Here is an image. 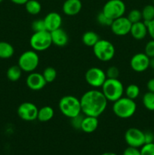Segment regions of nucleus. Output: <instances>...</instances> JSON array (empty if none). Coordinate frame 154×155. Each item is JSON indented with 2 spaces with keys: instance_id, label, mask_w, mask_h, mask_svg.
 I'll list each match as a JSON object with an SVG mask.
<instances>
[{
  "instance_id": "24",
  "label": "nucleus",
  "mask_w": 154,
  "mask_h": 155,
  "mask_svg": "<svg viewBox=\"0 0 154 155\" xmlns=\"http://www.w3.org/2000/svg\"><path fill=\"white\" fill-rule=\"evenodd\" d=\"M23 71L18 65H13L8 69L6 75L10 81L16 82L21 79Z\"/></svg>"
},
{
  "instance_id": "33",
  "label": "nucleus",
  "mask_w": 154,
  "mask_h": 155,
  "mask_svg": "<svg viewBox=\"0 0 154 155\" xmlns=\"http://www.w3.org/2000/svg\"><path fill=\"white\" fill-rule=\"evenodd\" d=\"M140 151L141 155H154V142L145 143L140 147Z\"/></svg>"
},
{
  "instance_id": "3",
  "label": "nucleus",
  "mask_w": 154,
  "mask_h": 155,
  "mask_svg": "<svg viewBox=\"0 0 154 155\" xmlns=\"http://www.w3.org/2000/svg\"><path fill=\"white\" fill-rule=\"evenodd\" d=\"M137 104L134 100L128 97H123L114 101L113 104V111L116 117L121 119H128L135 114Z\"/></svg>"
},
{
  "instance_id": "13",
  "label": "nucleus",
  "mask_w": 154,
  "mask_h": 155,
  "mask_svg": "<svg viewBox=\"0 0 154 155\" xmlns=\"http://www.w3.org/2000/svg\"><path fill=\"white\" fill-rule=\"evenodd\" d=\"M130 66L135 72H144L149 67V58L145 53H136L130 60Z\"/></svg>"
},
{
  "instance_id": "19",
  "label": "nucleus",
  "mask_w": 154,
  "mask_h": 155,
  "mask_svg": "<svg viewBox=\"0 0 154 155\" xmlns=\"http://www.w3.org/2000/svg\"><path fill=\"white\" fill-rule=\"evenodd\" d=\"M99 125L98 117L92 116H84L81 126V130L85 133H92L95 132Z\"/></svg>"
},
{
  "instance_id": "38",
  "label": "nucleus",
  "mask_w": 154,
  "mask_h": 155,
  "mask_svg": "<svg viewBox=\"0 0 154 155\" xmlns=\"http://www.w3.org/2000/svg\"><path fill=\"white\" fill-rule=\"evenodd\" d=\"M145 143H152L154 142V134L152 132L147 131L144 133Z\"/></svg>"
},
{
  "instance_id": "42",
  "label": "nucleus",
  "mask_w": 154,
  "mask_h": 155,
  "mask_svg": "<svg viewBox=\"0 0 154 155\" xmlns=\"http://www.w3.org/2000/svg\"><path fill=\"white\" fill-rule=\"evenodd\" d=\"M101 155H117V154L113 152H106V153H104V154H102Z\"/></svg>"
},
{
  "instance_id": "17",
  "label": "nucleus",
  "mask_w": 154,
  "mask_h": 155,
  "mask_svg": "<svg viewBox=\"0 0 154 155\" xmlns=\"http://www.w3.org/2000/svg\"><path fill=\"white\" fill-rule=\"evenodd\" d=\"M50 33H51L52 44H54V45L58 47H63L67 45L69 42V36L66 32L61 27Z\"/></svg>"
},
{
  "instance_id": "40",
  "label": "nucleus",
  "mask_w": 154,
  "mask_h": 155,
  "mask_svg": "<svg viewBox=\"0 0 154 155\" xmlns=\"http://www.w3.org/2000/svg\"><path fill=\"white\" fill-rule=\"evenodd\" d=\"M13 3L16 5H25L29 0H11Z\"/></svg>"
},
{
  "instance_id": "18",
  "label": "nucleus",
  "mask_w": 154,
  "mask_h": 155,
  "mask_svg": "<svg viewBox=\"0 0 154 155\" xmlns=\"http://www.w3.org/2000/svg\"><path fill=\"white\" fill-rule=\"evenodd\" d=\"M147 33V27H146V24L143 21L134 23L131 25L130 34L131 35V36L134 39L141 40V39H144L146 37Z\"/></svg>"
},
{
  "instance_id": "21",
  "label": "nucleus",
  "mask_w": 154,
  "mask_h": 155,
  "mask_svg": "<svg viewBox=\"0 0 154 155\" xmlns=\"http://www.w3.org/2000/svg\"><path fill=\"white\" fill-rule=\"evenodd\" d=\"M14 54V48L13 45L8 42H0V58L8 59Z\"/></svg>"
},
{
  "instance_id": "26",
  "label": "nucleus",
  "mask_w": 154,
  "mask_h": 155,
  "mask_svg": "<svg viewBox=\"0 0 154 155\" xmlns=\"http://www.w3.org/2000/svg\"><path fill=\"white\" fill-rule=\"evenodd\" d=\"M140 91L139 86L137 85L134 84V83L128 85L125 89V96L132 100L136 99L140 95Z\"/></svg>"
},
{
  "instance_id": "29",
  "label": "nucleus",
  "mask_w": 154,
  "mask_h": 155,
  "mask_svg": "<svg viewBox=\"0 0 154 155\" xmlns=\"http://www.w3.org/2000/svg\"><path fill=\"white\" fill-rule=\"evenodd\" d=\"M127 18L129 20L131 24L139 22L142 20V13L138 9H133L128 12Z\"/></svg>"
},
{
  "instance_id": "32",
  "label": "nucleus",
  "mask_w": 154,
  "mask_h": 155,
  "mask_svg": "<svg viewBox=\"0 0 154 155\" xmlns=\"http://www.w3.org/2000/svg\"><path fill=\"white\" fill-rule=\"evenodd\" d=\"M97 21H98V23L100 25L108 26V27H110V25L113 23V20H111L108 17L106 16L102 12H100L98 15V16H97Z\"/></svg>"
},
{
  "instance_id": "1",
  "label": "nucleus",
  "mask_w": 154,
  "mask_h": 155,
  "mask_svg": "<svg viewBox=\"0 0 154 155\" xmlns=\"http://www.w3.org/2000/svg\"><path fill=\"white\" fill-rule=\"evenodd\" d=\"M80 103L83 115L98 117L105 111L108 101L101 91L91 89L82 95Z\"/></svg>"
},
{
  "instance_id": "7",
  "label": "nucleus",
  "mask_w": 154,
  "mask_h": 155,
  "mask_svg": "<svg viewBox=\"0 0 154 155\" xmlns=\"http://www.w3.org/2000/svg\"><path fill=\"white\" fill-rule=\"evenodd\" d=\"M32 49L36 51H43L52 45L51 33L48 30L34 32L30 39Z\"/></svg>"
},
{
  "instance_id": "37",
  "label": "nucleus",
  "mask_w": 154,
  "mask_h": 155,
  "mask_svg": "<svg viewBox=\"0 0 154 155\" xmlns=\"http://www.w3.org/2000/svg\"><path fill=\"white\" fill-rule=\"evenodd\" d=\"M147 27V32L150 37L154 39V19L149 21H143Z\"/></svg>"
},
{
  "instance_id": "30",
  "label": "nucleus",
  "mask_w": 154,
  "mask_h": 155,
  "mask_svg": "<svg viewBox=\"0 0 154 155\" xmlns=\"http://www.w3.org/2000/svg\"><path fill=\"white\" fill-rule=\"evenodd\" d=\"M105 73L107 78L108 79H119V74H120L119 68L116 66L109 67Z\"/></svg>"
},
{
  "instance_id": "35",
  "label": "nucleus",
  "mask_w": 154,
  "mask_h": 155,
  "mask_svg": "<svg viewBox=\"0 0 154 155\" xmlns=\"http://www.w3.org/2000/svg\"><path fill=\"white\" fill-rule=\"evenodd\" d=\"M144 53L149 58L154 57V39L149 41V42L146 44Z\"/></svg>"
},
{
  "instance_id": "12",
  "label": "nucleus",
  "mask_w": 154,
  "mask_h": 155,
  "mask_svg": "<svg viewBox=\"0 0 154 155\" xmlns=\"http://www.w3.org/2000/svg\"><path fill=\"white\" fill-rule=\"evenodd\" d=\"M131 24L127 17H120L115 19L110 25V29L113 34L117 36H124L130 33L131 28Z\"/></svg>"
},
{
  "instance_id": "2",
  "label": "nucleus",
  "mask_w": 154,
  "mask_h": 155,
  "mask_svg": "<svg viewBox=\"0 0 154 155\" xmlns=\"http://www.w3.org/2000/svg\"><path fill=\"white\" fill-rule=\"evenodd\" d=\"M60 111L63 116L71 118L82 114L80 99L74 95H64L60 99L58 103Z\"/></svg>"
},
{
  "instance_id": "34",
  "label": "nucleus",
  "mask_w": 154,
  "mask_h": 155,
  "mask_svg": "<svg viewBox=\"0 0 154 155\" xmlns=\"http://www.w3.org/2000/svg\"><path fill=\"white\" fill-rule=\"evenodd\" d=\"M84 116H83L82 114H79V115H77V116L71 118L70 119L71 126H72L74 129H75V130H81L82 123Z\"/></svg>"
},
{
  "instance_id": "4",
  "label": "nucleus",
  "mask_w": 154,
  "mask_h": 155,
  "mask_svg": "<svg viewBox=\"0 0 154 155\" xmlns=\"http://www.w3.org/2000/svg\"><path fill=\"white\" fill-rule=\"evenodd\" d=\"M101 92L108 101L114 102L123 96L125 89L119 79H108L101 86Z\"/></svg>"
},
{
  "instance_id": "27",
  "label": "nucleus",
  "mask_w": 154,
  "mask_h": 155,
  "mask_svg": "<svg viewBox=\"0 0 154 155\" xmlns=\"http://www.w3.org/2000/svg\"><path fill=\"white\" fill-rule=\"evenodd\" d=\"M42 75L47 83H51L54 82L57 77V71L52 67H48L43 71Z\"/></svg>"
},
{
  "instance_id": "6",
  "label": "nucleus",
  "mask_w": 154,
  "mask_h": 155,
  "mask_svg": "<svg viewBox=\"0 0 154 155\" xmlns=\"http://www.w3.org/2000/svg\"><path fill=\"white\" fill-rule=\"evenodd\" d=\"M39 64V56L37 51L34 50H28L20 55L18 65L23 72L32 73L36 70Z\"/></svg>"
},
{
  "instance_id": "20",
  "label": "nucleus",
  "mask_w": 154,
  "mask_h": 155,
  "mask_svg": "<svg viewBox=\"0 0 154 155\" xmlns=\"http://www.w3.org/2000/svg\"><path fill=\"white\" fill-rule=\"evenodd\" d=\"M54 115V110L51 106H43L38 110L37 120L39 122L45 123L50 121Z\"/></svg>"
},
{
  "instance_id": "11",
  "label": "nucleus",
  "mask_w": 154,
  "mask_h": 155,
  "mask_svg": "<svg viewBox=\"0 0 154 155\" xmlns=\"http://www.w3.org/2000/svg\"><path fill=\"white\" fill-rule=\"evenodd\" d=\"M125 140L128 146L140 148L145 144L144 132L135 127L129 128L125 133Z\"/></svg>"
},
{
  "instance_id": "22",
  "label": "nucleus",
  "mask_w": 154,
  "mask_h": 155,
  "mask_svg": "<svg viewBox=\"0 0 154 155\" xmlns=\"http://www.w3.org/2000/svg\"><path fill=\"white\" fill-rule=\"evenodd\" d=\"M100 37L97 33L94 31H87L83 33L82 41L85 45L88 47H93L99 41Z\"/></svg>"
},
{
  "instance_id": "8",
  "label": "nucleus",
  "mask_w": 154,
  "mask_h": 155,
  "mask_svg": "<svg viewBox=\"0 0 154 155\" xmlns=\"http://www.w3.org/2000/svg\"><path fill=\"white\" fill-rule=\"evenodd\" d=\"M126 6L122 0H109L104 4L102 12L111 20L124 16Z\"/></svg>"
},
{
  "instance_id": "44",
  "label": "nucleus",
  "mask_w": 154,
  "mask_h": 155,
  "mask_svg": "<svg viewBox=\"0 0 154 155\" xmlns=\"http://www.w3.org/2000/svg\"><path fill=\"white\" fill-rule=\"evenodd\" d=\"M152 2H153V4H154V0H153V1H152Z\"/></svg>"
},
{
  "instance_id": "39",
  "label": "nucleus",
  "mask_w": 154,
  "mask_h": 155,
  "mask_svg": "<svg viewBox=\"0 0 154 155\" xmlns=\"http://www.w3.org/2000/svg\"><path fill=\"white\" fill-rule=\"evenodd\" d=\"M146 87L149 92H154V78L150 79L146 83Z\"/></svg>"
},
{
  "instance_id": "15",
  "label": "nucleus",
  "mask_w": 154,
  "mask_h": 155,
  "mask_svg": "<svg viewBox=\"0 0 154 155\" xmlns=\"http://www.w3.org/2000/svg\"><path fill=\"white\" fill-rule=\"evenodd\" d=\"M46 30L49 32H52L57 29L60 28L62 25V17L59 13L52 12L46 15L44 18Z\"/></svg>"
},
{
  "instance_id": "28",
  "label": "nucleus",
  "mask_w": 154,
  "mask_h": 155,
  "mask_svg": "<svg viewBox=\"0 0 154 155\" xmlns=\"http://www.w3.org/2000/svg\"><path fill=\"white\" fill-rule=\"evenodd\" d=\"M143 21H149L154 19V5H147L141 11Z\"/></svg>"
},
{
  "instance_id": "5",
  "label": "nucleus",
  "mask_w": 154,
  "mask_h": 155,
  "mask_svg": "<svg viewBox=\"0 0 154 155\" xmlns=\"http://www.w3.org/2000/svg\"><path fill=\"white\" fill-rule=\"evenodd\" d=\"M92 48L95 57L103 62L111 61L116 54L114 45L107 39H100L99 41L92 47Z\"/></svg>"
},
{
  "instance_id": "25",
  "label": "nucleus",
  "mask_w": 154,
  "mask_h": 155,
  "mask_svg": "<svg viewBox=\"0 0 154 155\" xmlns=\"http://www.w3.org/2000/svg\"><path fill=\"white\" fill-rule=\"evenodd\" d=\"M143 104L145 108L150 111H154V92L148 91L143 95L142 98Z\"/></svg>"
},
{
  "instance_id": "9",
  "label": "nucleus",
  "mask_w": 154,
  "mask_h": 155,
  "mask_svg": "<svg viewBox=\"0 0 154 155\" xmlns=\"http://www.w3.org/2000/svg\"><path fill=\"white\" fill-rule=\"evenodd\" d=\"M85 79L88 84L91 87L101 88L104 82L107 80L106 73L101 68L93 67L86 71L85 74Z\"/></svg>"
},
{
  "instance_id": "23",
  "label": "nucleus",
  "mask_w": 154,
  "mask_h": 155,
  "mask_svg": "<svg viewBox=\"0 0 154 155\" xmlns=\"http://www.w3.org/2000/svg\"><path fill=\"white\" fill-rule=\"evenodd\" d=\"M25 8L30 15H37L42 11V5L37 0H29L25 4Z\"/></svg>"
},
{
  "instance_id": "31",
  "label": "nucleus",
  "mask_w": 154,
  "mask_h": 155,
  "mask_svg": "<svg viewBox=\"0 0 154 155\" xmlns=\"http://www.w3.org/2000/svg\"><path fill=\"white\" fill-rule=\"evenodd\" d=\"M31 27L33 32H39L43 31V30H47L43 19H36L35 21H33V23H32Z\"/></svg>"
},
{
  "instance_id": "10",
  "label": "nucleus",
  "mask_w": 154,
  "mask_h": 155,
  "mask_svg": "<svg viewBox=\"0 0 154 155\" xmlns=\"http://www.w3.org/2000/svg\"><path fill=\"white\" fill-rule=\"evenodd\" d=\"M38 110L39 108L34 103L30 101H24L21 103L18 107L17 113L21 120L27 122H31L35 120H37Z\"/></svg>"
},
{
  "instance_id": "14",
  "label": "nucleus",
  "mask_w": 154,
  "mask_h": 155,
  "mask_svg": "<svg viewBox=\"0 0 154 155\" xmlns=\"http://www.w3.org/2000/svg\"><path fill=\"white\" fill-rule=\"evenodd\" d=\"M26 84L31 90L39 91L45 87L47 83L44 79L42 74L33 71L30 73V74L27 76L26 79Z\"/></svg>"
},
{
  "instance_id": "36",
  "label": "nucleus",
  "mask_w": 154,
  "mask_h": 155,
  "mask_svg": "<svg viewBox=\"0 0 154 155\" xmlns=\"http://www.w3.org/2000/svg\"><path fill=\"white\" fill-rule=\"evenodd\" d=\"M122 155H141L140 151L138 148H133V147L128 146V148L124 150Z\"/></svg>"
},
{
  "instance_id": "41",
  "label": "nucleus",
  "mask_w": 154,
  "mask_h": 155,
  "mask_svg": "<svg viewBox=\"0 0 154 155\" xmlns=\"http://www.w3.org/2000/svg\"><path fill=\"white\" fill-rule=\"evenodd\" d=\"M149 67L154 69V57L149 58Z\"/></svg>"
},
{
  "instance_id": "16",
  "label": "nucleus",
  "mask_w": 154,
  "mask_h": 155,
  "mask_svg": "<svg viewBox=\"0 0 154 155\" xmlns=\"http://www.w3.org/2000/svg\"><path fill=\"white\" fill-rule=\"evenodd\" d=\"M81 0H66L62 6V11L67 16H75L82 10Z\"/></svg>"
},
{
  "instance_id": "43",
  "label": "nucleus",
  "mask_w": 154,
  "mask_h": 155,
  "mask_svg": "<svg viewBox=\"0 0 154 155\" xmlns=\"http://www.w3.org/2000/svg\"><path fill=\"white\" fill-rule=\"evenodd\" d=\"M2 2H3V0H0V3Z\"/></svg>"
}]
</instances>
